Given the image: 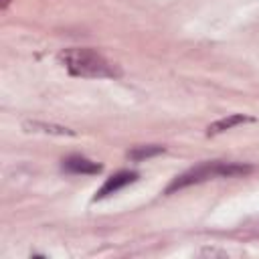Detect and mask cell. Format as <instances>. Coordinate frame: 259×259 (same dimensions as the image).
I'll list each match as a JSON object with an SVG mask.
<instances>
[{"instance_id":"cell-7","label":"cell","mask_w":259,"mask_h":259,"mask_svg":"<svg viewBox=\"0 0 259 259\" xmlns=\"http://www.w3.org/2000/svg\"><path fill=\"white\" fill-rule=\"evenodd\" d=\"M164 152V148L162 146H138V148H134L132 152H127V156L132 158V160H146V158H152V156H158V154H162Z\"/></svg>"},{"instance_id":"cell-1","label":"cell","mask_w":259,"mask_h":259,"mask_svg":"<svg viewBox=\"0 0 259 259\" xmlns=\"http://www.w3.org/2000/svg\"><path fill=\"white\" fill-rule=\"evenodd\" d=\"M59 61L75 77H85V79L119 77V69L93 49H79V47L65 49L59 53Z\"/></svg>"},{"instance_id":"cell-5","label":"cell","mask_w":259,"mask_h":259,"mask_svg":"<svg viewBox=\"0 0 259 259\" xmlns=\"http://www.w3.org/2000/svg\"><path fill=\"white\" fill-rule=\"evenodd\" d=\"M247 121H253V119H251V117H247V115H243V113H231V115H227V117L217 119L214 123H210V125L206 127V136L223 134V132H227V130H231V127H235V125L247 123Z\"/></svg>"},{"instance_id":"cell-6","label":"cell","mask_w":259,"mask_h":259,"mask_svg":"<svg viewBox=\"0 0 259 259\" xmlns=\"http://www.w3.org/2000/svg\"><path fill=\"white\" fill-rule=\"evenodd\" d=\"M24 127H26V132H42V134H57V136H75V132L69 130V127L53 125V123H42V121H26Z\"/></svg>"},{"instance_id":"cell-3","label":"cell","mask_w":259,"mask_h":259,"mask_svg":"<svg viewBox=\"0 0 259 259\" xmlns=\"http://www.w3.org/2000/svg\"><path fill=\"white\" fill-rule=\"evenodd\" d=\"M136 180H138V174H136V172L121 170V172H117V174L109 176V178L103 182V186L95 192L93 200H101V198H105V196H109V194H115L117 190H121L123 186L132 184V182H136Z\"/></svg>"},{"instance_id":"cell-2","label":"cell","mask_w":259,"mask_h":259,"mask_svg":"<svg viewBox=\"0 0 259 259\" xmlns=\"http://www.w3.org/2000/svg\"><path fill=\"white\" fill-rule=\"evenodd\" d=\"M247 172H251V166L237 164V162H204V164H198V166L182 172L180 176H176L168 184L166 194H172V192L182 190L192 184H200L210 178H231V176H243Z\"/></svg>"},{"instance_id":"cell-8","label":"cell","mask_w":259,"mask_h":259,"mask_svg":"<svg viewBox=\"0 0 259 259\" xmlns=\"http://www.w3.org/2000/svg\"><path fill=\"white\" fill-rule=\"evenodd\" d=\"M8 2H10V0H2V10H6V6H8Z\"/></svg>"},{"instance_id":"cell-4","label":"cell","mask_w":259,"mask_h":259,"mask_svg":"<svg viewBox=\"0 0 259 259\" xmlns=\"http://www.w3.org/2000/svg\"><path fill=\"white\" fill-rule=\"evenodd\" d=\"M63 168L73 174H99L101 172V164L91 162L83 156H69L67 160H63Z\"/></svg>"}]
</instances>
